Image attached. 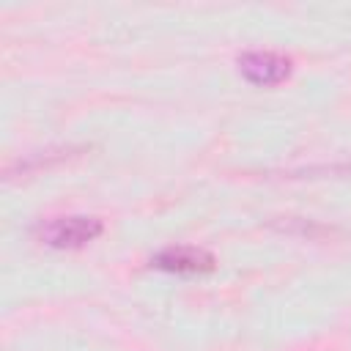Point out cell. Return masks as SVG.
Segmentation results:
<instances>
[{
	"label": "cell",
	"mask_w": 351,
	"mask_h": 351,
	"mask_svg": "<svg viewBox=\"0 0 351 351\" xmlns=\"http://www.w3.org/2000/svg\"><path fill=\"white\" fill-rule=\"evenodd\" d=\"M154 266L176 274H200L214 269V258L197 247H167L154 258Z\"/></svg>",
	"instance_id": "3"
},
{
	"label": "cell",
	"mask_w": 351,
	"mask_h": 351,
	"mask_svg": "<svg viewBox=\"0 0 351 351\" xmlns=\"http://www.w3.org/2000/svg\"><path fill=\"white\" fill-rule=\"evenodd\" d=\"M99 233H101V222L96 217H52L38 225L41 241H47L49 247H60V250L82 247L93 241Z\"/></svg>",
	"instance_id": "1"
},
{
	"label": "cell",
	"mask_w": 351,
	"mask_h": 351,
	"mask_svg": "<svg viewBox=\"0 0 351 351\" xmlns=\"http://www.w3.org/2000/svg\"><path fill=\"white\" fill-rule=\"evenodd\" d=\"M241 74L255 85H277L291 74V60L280 52L269 49H252L239 58Z\"/></svg>",
	"instance_id": "2"
}]
</instances>
